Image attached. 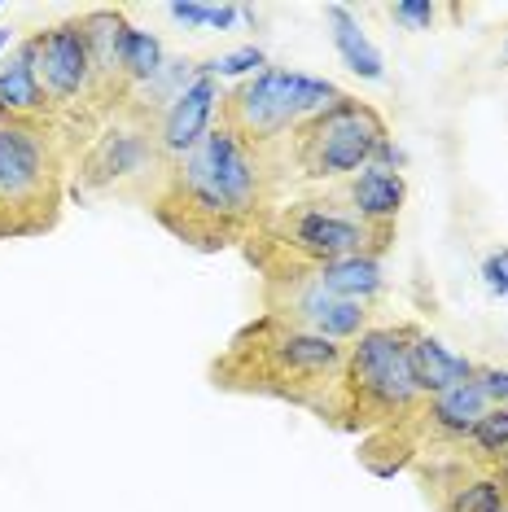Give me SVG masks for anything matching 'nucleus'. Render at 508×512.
Masks as SVG:
<instances>
[{
	"label": "nucleus",
	"instance_id": "f257e3e1",
	"mask_svg": "<svg viewBox=\"0 0 508 512\" xmlns=\"http://www.w3.org/2000/svg\"><path fill=\"white\" fill-rule=\"evenodd\" d=\"M294 167L254 154L228 127H211L189 154L171 158L154 202L145 206L158 228L198 254L241 250L268 228L285 202Z\"/></svg>",
	"mask_w": 508,
	"mask_h": 512
},
{
	"label": "nucleus",
	"instance_id": "f03ea898",
	"mask_svg": "<svg viewBox=\"0 0 508 512\" xmlns=\"http://www.w3.org/2000/svg\"><path fill=\"white\" fill-rule=\"evenodd\" d=\"M346 346L329 337L303 333L276 316H254L228 337V346L211 359V386L246 399H276L311 412L333 429L338 416V381Z\"/></svg>",
	"mask_w": 508,
	"mask_h": 512
},
{
	"label": "nucleus",
	"instance_id": "7ed1b4c3",
	"mask_svg": "<svg viewBox=\"0 0 508 512\" xmlns=\"http://www.w3.org/2000/svg\"><path fill=\"white\" fill-rule=\"evenodd\" d=\"M395 246V232L364 228L346 206L333 197V189L285 197L268 219V228L254 232L241 246L254 272L272 267H320L338 259H386Z\"/></svg>",
	"mask_w": 508,
	"mask_h": 512
},
{
	"label": "nucleus",
	"instance_id": "20e7f679",
	"mask_svg": "<svg viewBox=\"0 0 508 512\" xmlns=\"http://www.w3.org/2000/svg\"><path fill=\"white\" fill-rule=\"evenodd\" d=\"M342 88H333L329 79L285 71V66H263L259 75L241 79L237 88H228L219 97L215 123L228 127L246 149L254 154L285 162L290 167V141L307 119H316L320 110H329Z\"/></svg>",
	"mask_w": 508,
	"mask_h": 512
},
{
	"label": "nucleus",
	"instance_id": "39448f33",
	"mask_svg": "<svg viewBox=\"0 0 508 512\" xmlns=\"http://www.w3.org/2000/svg\"><path fill=\"white\" fill-rule=\"evenodd\" d=\"M421 386L412 377L408 346L399 324H373L346 346L338 381V434H373V429L403 425L421 407Z\"/></svg>",
	"mask_w": 508,
	"mask_h": 512
},
{
	"label": "nucleus",
	"instance_id": "423d86ee",
	"mask_svg": "<svg viewBox=\"0 0 508 512\" xmlns=\"http://www.w3.org/2000/svg\"><path fill=\"white\" fill-rule=\"evenodd\" d=\"M75 154L49 127L0 123V206L18 237H44L62 224Z\"/></svg>",
	"mask_w": 508,
	"mask_h": 512
},
{
	"label": "nucleus",
	"instance_id": "0eeeda50",
	"mask_svg": "<svg viewBox=\"0 0 508 512\" xmlns=\"http://www.w3.org/2000/svg\"><path fill=\"white\" fill-rule=\"evenodd\" d=\"M22 53L31 57L44 97L57 114V136L71 145V154L79 158L92 145V136L106 127V119L97 114V97H92V53L84 22L66 18L53 27H40L22 40Z\"/></svg>",
	"mask_w": 508,
	"mask_h": 512
},
{
	"label": "nucleus",
	"instance_id": "6e6552de",
	"mask_svg": "<svg viewBox=\"0 0 508 512\" xmlns=\"http://www.w3.org/2000/svg\"><path fill=\"white\" fill-rule=\"evenodd\" d=\"M171 167V158L158 145V123L119 114L92 136V145L71 167L75 197H127L149 206Z\"/></svg>",
	"mask_w": 508,
	"mask_h": 512
},
{
	"label": "nucleus",
	"instance_id": "1a4fd4ad",
	"mask_svg": "<svg viewBox=\"0 0 508 512\" xmlns=\"http://www.w3.org/2000/svg\"><path fill=\"white\" fill-rule=\"evenodd\" d=\"M390 141L386 119L360 97H338L329 110L307 119L290 141V167L298 180L342 184L377 162V149Z\"/></svg>",
	"mask_w": 508,
	"mask_h": 512
},
{
	"label": "nucleus",
	"instance_id": "9d476101",
	"mask_svg": "<svg viewBox=\"0 0 508 512\" xmlns=\"http://www.w3.org/2000/svg\"><path fill=\"white\" fill-rule=\"evenodd\" d=\"M259 307L263 316H276L285 324L329 342L351 346L364 329H373V307L364 302H346L338 294L316 285L307 267H272L259 276Z\"/></svg>",
	"mask_w": 508,
	"mask_h": 512
},
{
	"label": "nucleus",
	"instance_id": "9b49d317",
	"mask_svg": "<svg viewBox=\"0 0 508 512\" xmlns=\"http://www.w3.org/2000/svg\"><path fill=\"white\" fill-rule=\"evenodd\" d=\"M88 36V53H92V97H97V114L101 119H119L132 101V84L123 75V36L132 22L123 18V9H88L79 14Z\"/></svg>",
	"mask_w": 508,
	"mask_h": 512
},
{
	"label": "nucleus",
	"instance_id": "f8f14e48",
	"mask_svg": "<svg viewBox=\"0 0 508 512\" xmlns=\"http://www.w3.org/2000/svg\"><path fill=\"white\" fill-rule=\"evenodd\" d=\"M487 407L491 403L482 399V390L473 381H460L452 390L421 399V407L403 421V429L417 442V456H425V451H452V447H465V438L473 434V425H478V416Z\"/></svg>",
	"mask_w": 508,
	"mask_h": 512
},
{
	"label": "nucleus",
	"instance_id": "ddd939ff",
	"mask_svg": "<svg viewBox=\"0 0 508 512\" xmlns=\"http://www.w3.org/2000/svg\"><path fill=\"white\" fill-rule=\"evenodd\" d=\"M333 189V197L360 219L364 228L373 232H395L399 224V211L403 202H408V180H403V171H390V167H364L360 176L342 180V184H325Z\"/></svg>",
	"mask_w": 508,
	"mask_h": 512
},
{
	"label": "nucleus",
	"instance_id": "4468645a",
	"mask_svg": "<svg viewBox=\"0 0 508 512\" xmlns=\"http://www.w3.org/2000/svg\"><path fill=\"white\" fill-rule=\"evenodd\" d=\"M219 97H224V92H219V79L202 75V71L180 88V97L158 114V145H163L167 158L189 154V149L211 132L215 114H219Z\"/></svg>",
	"mask_w": 508,
	"mask_h": 512
},
{
	"label": "nucleus",
	"instance_id": "2eb2a0df",
	"mask_svg": "<svg viewBox=\"0 0 508 512\" xmlns=\"http://www.w3.org/2000/svg\"><path fill=\"white\" fill-rule=\"evenodd\" d=\"M0 123L9 127H49L57 132V114L44 97L31 57L22 53V44L0 62Z\"/></svg>",
	"mask_w": 508,
	"mask_h": 512
},
{
	"label": "nucleus",
	"instance_id": "dca6fc26",
	"mask_svg": "<svg viewBox=\"0 0 508 512\" xmlns=\"http://www.w3.org/2000/svg\"><path fill=\"white\" fill-rule=\"evenodd\" d=\"M399 329H403V346H408L412 377H417V386H421L425 399L460 386V381H473V359L452 355L430 329H421V324H412V320L399 324Z\"/></svg>",
	"mask_w": 508,
	"mask_h": 512
},
{
	"label": "nucleus",
	"instance_id": "f3484780",
	"mask_svg": "<svg viewBox=\"0 0 508 512\" xmlns=\"http://www.w3.org/2000/svg\"><path fill=\"white\" fill-rule=\"evenodd\" d=\"M307 272L316 276L320 289H329V294H338L346 302H364V307H373V302L386 294L381 259H338V263L307 267Z\"/></svg>",
	"mask_w": 508,
	"mask_h": 512
},
{
	"label": "nucleus",
	"instance_id": "a211bd4d",
	"mask_svg": "<svg viewBox=\"0 0 508 512\" xmlns=\"http://www.w3.org/2000/svg\"><path fill=\"white\" fill-rule=\"evenodd\" d=\"M325 18L333 27V44H338L342 62L351 66L355 75H360V79H381V75H386V62H381L377 44L364 36L360 18H355L351 9H346V5H325Z\"/></svg>",
	"mask_w": 508,
	"mask_h": 512
},
{
	"label": "nucleus",
	"instance_id": "6ab92c4d",
	"mask_svg": "<svg viewBox=\"0 0 508 512\" xmlns=\"http://www.w3.org/2000/svg\"><path fill=\"white\" fill-rule=\"evenodd\" d=\"M355 456H360V464L368 473L386 482V477H395V473L417 464V442L408 438V429L403 425H390V429H373V434H364Z\"/></svg>",
	"mask_w": 508,
	"mask_h": 512
},
{
	"label": "nucleus",
	"instance_id": "aec40b11",
	"mask_svg": "<svg viewBox=\"0 0 508 512\" xmlns=\"http://www.w3.org/2000/svg\"><path fill=\"white\" fill-rule=\"evenodd\" d=\"M504 508H508V469H478L447 499L434 504V512H504Z\"/></svg>",
	"mask_w": 508,
	"mask_h": 512
},
{
	"label": "nucleus",
	"instance_id": "412c9836",
	"mask_svg": "<svg viewBox=\"0 0 508 512\" xmlns=\"http://www.w3.org/2000/svg\"><path fill=\"white\" fill-rule=\"evenodd\" d=\"M460 451L469 460H478L482 469H508V403L487 407Z\"/></svg>",
	"mask_w": 508,
	"mask_h": 512
},
{
	"label": "nucleus",
	"instance_id": "4be33fe9",
	"mask_svg": "<svg viewBox=\"0 0 508 512\" xmlns=\"http://www.w3.org/2000/svg\"><path fill=\"white\" fill-rule=\"evenodd\" d=\"M163 66H167V53H163V44H158V36H149V31H141V27H127L123 75H127V84H132V92L154 84V79L163 75Z\"/></svg>",
	"mask_w": 508,
	"mask_h": 512
},
{
	"label": "nucleus",
	"instance_id": "5701e85b",
	"mask_svg": "<svg viewBox=\"0 0 508 512\" xmlns=\"http://www.w3.org/2000/svg\"><path fill=\"white\" fill-rule=\"evenodd\" d=\"M263 66H268V57H263L259 44H246V49H233V53H224V57H211V62H198V71L202 75H211V79H237V75H259Z\"/></svg>",
	"mask_w": 508,
	"mask_h": 512
},
{
	"label": "nucleus",
	"instance_id": "b1692460",
	"mask_svg": "<svg viewBox=\"0 0 508 512\" xmlns=\"http://www.w3.org/2000/svg\"><path fill=\"white\" fill-rule=\"evenodd\" d=\"M438 14H443V5H434V0H399V5H390V18L403 31H434Z\"/></svg>",
	"mask_w": 508,
	"mask_h": 512
},
{
	"label": "nucleus",
	"instance_id": "393cba45",
	"mask_svg": "<svg viewBox=\"0 0 508 512\" xmlns=\"http://www.w3.org/2000/svg\"><path fill=\"white\" fill-rule=\"evenodd\" d=\"M473 386L482 390V399H487L491 407L508 403V368H500V364H473Z\"/></svg>",
	"mask_w": 508,
	"mask_h": 512
},
{
	"label": "nucleus",
	"instance_id": "a878e982",
	"mask_svg": "<svg viewBox=\"0 0 508 512\" xmlns=\"http://www.w3.org/2000/svg\"><path fill=\"white\" fill-rule=\"evenodd\" d=\"M482 285H487L491 298H508V246L491 250L482 259Z\"/></svg>",
	"mask_w": 508,
	"mask_h": 512
},
{
	"label": "nucleus",
	"instance_id": "bb28decb",
	"mask_svg": "<svg viewBox=\"0 0 508 512\" xmlns=\"http://www.w3.org/2000/svg\"><path fill=\"white\" fill-rule=\"evenodd\" d=\"M237 18H241L237 5H206V27L211 31H228Z\"/></svg>",
	"mask_w": 508,
	"mask_h": 512
},
{
	"label": "nucleus",
	"instance_id": "cd10ccee",
	"mask_svg": "<svg viewBox=\"0 0 508 512\" xmlns=\"http://www.w3.org/2000/svg\"><path fill=\"white\" fill-rule=\"evenodd\" d=\"M176 22H184V27H206V5H193V0H184V5H171L167 9Z\"/></svg>",
	"mask_w": 508,
	"mask_h": 512
},
{
	"label": "nucleus",
	"instance_id": "c85d7f7f",
	"mask_svg": "<svg viewBox=\"0 0 508 512\" xmlns=\"http://www.w3.org/2000/svg\"><path fill=\"white\" fill-rule=\"evenodd\" d=\"M0 241H18V232H14V224H9L5 206H0Z\"/></svg>",
	"mask_w": 508,
	"mask_h": 512
},
{
	"label": "nucleus",
	"instance_id": "c756f323",
	"mask_svg": "<svg viewBox=\"0 0 508 512\" xmlns=\"http://www.w3.org/2000/svg\"><path fill=\"white\" fill-rule=\"evenodd\" d=\"M5 44H9V31H0V53H5Z\"/></svg>",
	"mask_w": 508,
	"mask_h": 512
},
{
	"label": "nucleus",
	"instance_id": "7c9ffc66",
	"mask_svg": "<svg viewBox=\"0 0 508 512\" xmlns=\"http://www.w3.org/2000/svg\"><path fill=\"white\" fill-rule=\"evenodd\" d=\"M504 66H508V36H504Z\"/></svg>",
	"mask_w": 508,
	"mask_h": 512
},
{
	"label": "nucleus",
	"instance_id": "2f4dec72",
	"mask_svg": "<svg viewBox=\"0 0 508 512\" xmlns=\"http://www.w3.org/2000/svg\"><path fill=\"white\" fill-rule=\"evenodd\" d=\"M504 512H508V508H504Z\"/></svg>",
	"mask_w": 508,
	"mask_h": 512
}]
</instances>
